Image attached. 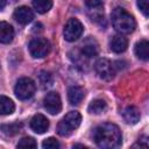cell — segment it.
<instances>
[{
  "label": "cell",
  "instance_id": "cell-17",
  "mask_svg": "<svg viewBox=\"0 0 149 149\" xmlns=\"http://www.w3.org/2000/svg\"><path fill=\"white\" fill-rule=\"evenodd\" d=\"M15 109V105L12 99L5 95H0V115L12 114Z\"/></svg>",
  "mask_w": 149,
  "mask_h": 149
},
{
  "label": "cell",
  "instance_id": "cell-13",
  "mask_svg": "<svg viewBox=\"0 0 149 149\" xmlns=\"http://www.w3.org/2000/svg\"><path fill=\"white\" fill-rule=\"evenodd\" d=\"M14 38V29L7 22H0V43L8 44Z\"/></svg>",
  "mask_w": 149,
  "mask_h": 149
},
{
  "label": "cell",
  "instance_id": "cell-5",
  "mask_svg": "<svg viewBox=\"0 0 149 149\" xmlns=\"http://www.w3.org/2000/svg\"><path fill=\"white\" fill-rule=\"evenodd\" d=\"M83 30H84V27H83L81 22L78 19L72 17L65 23L64 30H63V35H64V38L66 41L74 42L81 36Z\"/></svg>",
  "mask_w": 149,
  "mask_h": 149
},
{
  "label": "cell",
  "instance_id": "cell-8",
  "mask_svg": "<svg viewBox=\"0 0 149 149\" xmlns=\"http://www.w3.org/2000/svg\"><path fill=\"white\" fill-rule=\"evenodd\" d=\"M43 105H44V108L47 109V112H49L50 114H52V115L58 114L62 109V101H61L59 94L56 92L47 93V95L43 99Z\"/></svg>",
  "mask_w": 149,
  "mask_h": 149
},
{
  "label": "cell",
  "instance_id": "cell-10",
  "mask_svg": "<svg viewBox=\"0 0 149 149\" xmlns=\"http://www.w3.org/2000/svg\"><path fill=\"white\" fill-rule=\"evenodd\" d=\"M14 19L19 23H21V24H28L29 22L33 21L34 13H33V10L29 7L21 6V7H19V8L15 9V12H14Z\"/></svg>",
  "mask_w": 149,
  "mask_h": 149
},
{
  "label": "cell",
  "instance_id": "cell-14",
  "mask_svg": "<svg viewBox=\"0 0 149 149\" xmlns=\"http://www.w3.org/2000/svg\"><path fill=\"white\" fill-rule=\"evenodd\" d=\"M85 97V91L80 86H71L68 91V99L71 105H78Z\"/></svg>",
  "mask_w": 149,
  "mask_h": 149
},
{
  "label": "cell",
  "instance_id": "cell-4",
  "mask_svg": "<svg viewBox=\"0 0 149 149\" xmlns=\"http://www.w3.org/2000/svg\"><path fill=\"white\" fill-rule=\"evenodd\" d=\"M36 91V85L34 83L33 79L28 78V77H23V78H20L15 85V88H14V92H15V95L20 99V100H27V99H30L34 93Z\"/></svg>",
  "mask_w": 149,
  "mask_h": 149
},
{
  "label": "cell",
  "instance_id": "cell-18",
  "mask_svg": "<svg viewBox=\"0 0 149 149\" xmlns=\"http://www.w3.org/2000/svg\"><path fill=\"white\" fill-rule=\"evenodd\" d=\"M107 108V104L105 100L102 99H94L90 102L88 105V112L92 113V114H101L106 111Z\"/></svg>",
  "mask_w": 149,
  "mask_h": 149
},
{
  "label": "cell",
  "instance_id": "cell-9",
  "mask_svg": "<svg viewBox=\"0 0 149 149\" xmlns=\"http://www.w3.org/2000/svg\"><path fill=\"white\" fill-rule=\"evenodd\" d=\"M30 127L35 133L43 134L49 128V120L42 114H36L30 120Z\"/></svg>",
  "mask_w": 149,
  "mask_h": 149
},
{
  "label": "cell",
  "instance_id": "cell-11",
  "mask_svg": "<svg viewBox=\"0 0 149 149\" xmlns=\"http://www.w3.org/2000/svg\"><path fill=\"white\" fill-rule=\"evenodd\" d=\"M127 47H128V40L121 34L114 35L109 41V48L115 54L123 52L127 49Z\"/></svg>",
  "mask_w": 149,
  "mask_h": 149
},
{
  "label": "cell",
  "instance_id": "cell-1",
  "mask_svg": "<svg viewBox=\"0 0 149 149\" xmlns=\"http://www.w3.org/2000/svg\"><path fill=\"white\" fill-rule=\"evenodd\" d=\"M93 139L98 147L104 149L116 148L121 144V132L114 123H102L94 130Z\"/></svg>",
  "mask_w": 149,
  "mask_h": 149
},
{
  "label": "cell",
  "instance_id": "cell-21",
  "mask_svg": "<svg viewBox=\"0 0 149 149\" xmlns=\"http://www.w3.org/2000/svg\"><path fill=\"white\" fill-rule=\"evenodd\" d=\"M38 81H40V85L42 88H49L51 85H52V76L50 72H47V71H41V73L38 74Z\"/></svg>",
  "mask_w": 149,
  "mask_h": 149
},
{
  "label": "cell",
  "instance_id": "cell-20",
  "mask_svg": "<svg viewBox=\"0 0 149 149\" xmlns=\"http://www.w3.org/2000/svg\"><path fill=\"white\" fill-rule=\"evenodd\" d=\"M33 6L38 13L43 14L52 7V0H33Z\"/></svg>",
  "mask_w": 149,
  "mask_h": 149
},
{
  "label": "cell",
  "instance_id": "cell-19",
  "mask_svg": "<svg viewBox=\"0 0 149 149\" xmlns=\"http://www.w3.org/2000/svg\"><path fill=\"white\" fill-rule=\"evenodd\" d=\"M22 128V123L21 122H12V123H6V125H1L0 129L2 130L3 134L13 136L15 134H17Z\"/></svg>",
  "mask_w": 149,
  "mask_h": 149
},
{
  "label": "cell",
  "instance_id": "cell-24",
  "mask_svg": "<svg viewBox=\"0 0 149 149\" xmlns=\"http://www.w3.org/2000/svg\"><path fill=\"white\" fill-rule=\"evenodd\" d=\"M137 7L146 17L149 15V0H137Z\"/></svg>",
  "mask_w": 149,
  "mask_h": 149
},
{
  "label": "cell",
  "instance_id": "cell-12",
  "mask_svg": "<svg viewBox=\"0 0 149 149\" xmlns=\"http://www.w3.org/2000/svg\"><path fill=\"white\" fill-rule=\"evenodd\" d=\"M98 52H99V47L94 38L88 37L83 42V45H81V55L83 56L91 58V57H95L98 55Z\"/></svg>",
  "mask_w": 149,
  "mask_h": 149
},
{
  "label": "cell",
  "instance_id": "cell-6",
  "mask_svg": "<svg viewBox=\"0 0 149 149\" xmlns=\"http://www.w3.org/2000/svg\"><path fill=\"white\" fill-rule=\"evenodd\" d=\"M50 42L42 37H36L29 43V52L34 58H43L50 52Z\"/></svg>",
  "mask_w": 149,
  "mask_h": 149
},
{
  "label": "cell",
  "instance_id": "cell-22",
  "mask_svg": "<svg viewBox=\"0 0 149 149\" xmlns=\"http://www.w3.org/2000/svg\"><path fill=\"white\" fill-rule=\"evenodd\" d=\"M36 141L33 137H23L17 143V148H26V149H34L36 148Z\"/></svg>",
  "mask_w": 149,
  "mask_h": 149
},
{
  "label": "cell",
  "instance_id": "cell-23",
  "mask_svg": "<svg viewBox=\"0 0 149 149\" xmlns=\"http://www.w3.org/2000/svg\"><path fill=\"white\" fill-rule=\"evenodd\" d=\"M42 147L44 149H57L59 148V142L55 137H49L42 142Z\"/></svg>",
  "mask_w": 149,
  "mask_h": 149
},
{
  "label": "cell",
  "instance_id": "cell-16",
  "mask_svg": "<svg viewBox=\"0 0 149 149\" xmlns=\"http://www.w3.org/2000/svg\"><path fill=\"white\" fill-rule=\"evenodd\" d=\"M134 51H135V55L140 59L147 61L149 58V43H148V41L147 40H141L140 42H137L135 44Z\"/></svg>",
  "mask_w": 149,
  "mask_h": 149
},
{
  "label": "cell",
  "instance_id": "cell-7",
  "mask_svg": "<svg viewBox=\"0 0 149 149\" xmlns=\"http://www.w3.org/2000/svg\"><path fill=\"white\" fill-rule=\"evenodd\" d=\"M94 69L99 78H101L102 80H111L115 76V66L107 58L98 59L94 64Z\"/></svg>",
  "mask_w": 149,
  "mask_h": 149
},
{
  "label": "cell",
  "instance_id": "cell-26",
  "mask_svg": "<svg viewBox=\"0 0 149 149\" xmlns=\"http://www.w3.org/2000/svg\"><path fill=\"white\" fill-rule=\"evenodd\" d=\"M6 5V0H0V9H2Z\"/></svg>",
  "mask_w": 149,
  "mask_h": 149
},
{
  "label": "cell",
  "instance_id": "cell-3",
  "mask_svg": "<svg viewBox=\"0 0 149 149\" xmlns=\"http://www.w3.org/2000/svg\"><path fill=\"white\" fill-rule=\"evenodd\" d=\"M81 121V115L79 112L72 111L69 112L58 123L57 126V133L61 136H69L74 129H77L80 125Z\"/></svg>",
  "mask_w": 149,
  "mask_h": 149
},
{
  "label": "cell",
  "instance_id": "cell-2",
  "mask_svg": "<svg viewBox=\"0 0 149 149\" xmlns=\"http://www.w3.org/2000/svg\"><path fill=\"white\" fill-rule=\"evenodd\" d=\"M111 20L113 27L120 34H129L134 31L136 27L134 16L122 7H116L112 10Z\"/></svg>",
  "mask_w": 149,
  "mask_h": 149
},
{
  "label": "cell",
  "instance_id": "cell-25",
  "mask_svg": "<svg viewBox=\"0 0 149 149\" xmlns=\"http://www.w3.org/2000/svg\"><path fill=\"white\" fill-rule=\"evenodd\" d=\"M85 5L91 8V9H95V8H99L101 5H102V0H84Z\"/></svg>",
  "mask_w": 149,
  "mask_h": 149
},
{
  "label": "cell",
  "instance_id": "cell-15",
  "mask_svg": "<svg viewBox=\"0 0 149 149\" xmlns=\"http://www.w3.org/2000/svg\"><path fill=\"white\" fill-rule=\"evenodd\" d=\"M122 116H123V120L129 123V125H135L140 121V118H141V114H140V111L137 107L135 106H128L125 108L123 113H122Z\"/></svg>",
  "mask_w": 149,
  "mask_h": 149
}]
</instances>
